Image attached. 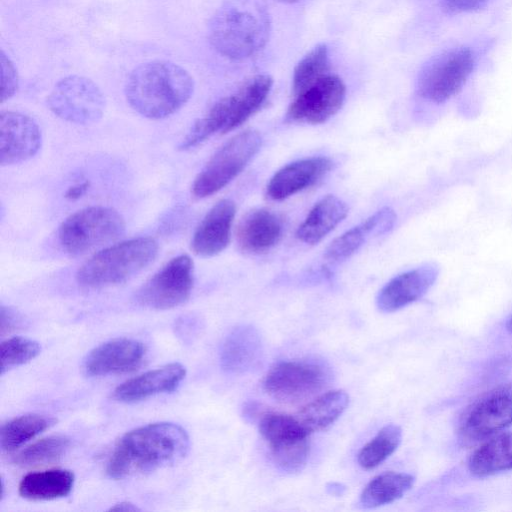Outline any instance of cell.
Here are the masks:
<instances>
[{"instance_id": "cell-29", "label": "cell", "mask_w": 512, "mask_h": 512, "mask_svg": "<svg viewBox=\"0 0 512 512\" xmlns=\"http://www.w3.org/2000/svg\"><path fill=\"white\" fill-rule=\"evenodd\" d=\"M55 423V418L38 413L15 417L1 427V448L3 451L13 452Z\"/></svg>"}, {"instance_id": "cell-37", "label": "cell", "mask_w": 512, "mask_h": 512, "mask_svg": "<svg viewBox=\"0 0 512 512\" xmlns=\"http://www.w3.org/2000/svg\"><path fill=\"white\" fill-rule=\"evenodd\" d=\"M1 335L19 329L23 325L22 315L10 306L1 305L0 309Z\"/></svg>"}, {"instance_id": "cell-23", "label": "cell", "mask_w": 512, "mask_h": 512, "mask_svg": "<svg viewBox=\"0 0 512 512\" xmlns=\"http://www.w3.org/2000/svg\"><path fill=\"white\" fill-rule=\"evenodd\" d=\"M348 214V206L340 198L327 195L309 211L299 226L296 237L303 243L314 245L327 236Z\"/></svg>"}, {"instance_id": "cell-15", "label": "cell", "mask_w": 512, "mask_h": 512, "mask_svg": "<svg viewBox=\"0 0 512 512\" xmlns=\"http://www.w3.org/2000/svg\"><path fill=\"white\" fill-rule=\"evenodd\" d=\"M145 355L142 342L116 338L95 347L84 361V370L96 377L128 373L142 365Z\"/></svg>"}, {"instance_id": "cell-19", "label": "cell", "mask_w": 512, "mask_h": 512, "mask_svg": "<svg viewBox=\"0 0 512 512\" xmlns=\"http://www.w3.org/2000/svg\"><path fill=\"white\" fill-rule=\"evenodd\" d=\"M235 213L233 201H218L195 230L191 242L192 251L201 257H212L222 252L230 242Z\"/></svg>"}, {"instance_id": "cell-38", "label": "cell", "mask_w": 512, "mask_h": 512, "mask_svg": "<svg viewBox=\"0 0 512 512\" xmlns=\"http://www.w3.org/2000/svg\"><path fill=\"white\" fill-rule=\"evenodd\" d=\"M89 187V181H82L75 183L74 185L70 186L66 192L65 197L70 200H76L80 198L82 195L85 194Z\"/></svg>"}, {"instance_id": "cell-34", "label": "cell", "mask_w": 512, "mask_h": 512, "mask_svg": "<svg viewBox=\"0 0 512 512\" xmlns=\"http://www.w3.org/2000/svg\"><path fill=\"white\" fill-rule=\"evenodd\" d=\"M309 452V438L286 447L270 450L274 464L287 473L300 472L307 463Z\"/></svg>"}, {"instance_id": "cell-35", "label": "cell", "mask_w": 512, "mask_h": 512, "mask_svg": "<svg viewBox=\"0 0 512 512\" xmlns=\"http://www.w3.org/2000/svg\"><path fill=\"white\" fill-rule=\"evenodd\" d=\"M494 0H440L441 11L450 16L478 12L488 7Z\"/></svg>"}, {"instance_id": "cell-3", "label": "cell", "mask_w": 512, "mask_h": 512, "mask_svg": "<svg viewBox=\"0 0 512 512\" xmlns=\"http://www.w3.org/2000/svg\"><path fill=\"white\" fill-rule=\"evenodd\" d=\"M158 254L151 237H138L109 246L88 259L77 271L84 288L98 289L126 282L150 265Z\"/></svg>"}, {"instance_id": "cell-41", "label": "cell", "mask_w": 512, "mask_h": 512, "mask_svg": "<svg viewBox=\"0 0 512 512\" xmlns=\"http://www.w3.org/2000/svg\"><path fill=\"white\" fill-rule=\"evenodd\" d=\"M279 2H283V3H294V2H297L299 0H277Z\"/></svg>"}, {"instance_id": "cell-14", "label": "cell", "mask_w": 512, "mask_h": 512, "mask_svg": "<svg viewBox=\"0 0 512 512\" xmlns=\"http://www.w3.org/2000/svg\"><path fill=\"white\" fill-rule=\"evenodd\" d=\"M0 163L2 166L24 162L40 149L42 134L37 122L18 111L0 115Z\"/></svg>"}, {"instance_id": "cell-31", "label": "cell", "mask_w": 512, "mask_h": 512, "mask_svg": "<svg viewBox=\"0 0 512 512\" xmlns=\"http://www.w3.org/2000/svg\"><path fill=\"white\" fill-rule=\"evenodd\" d=\"M69 446L70 439L64 435L48 436L21 450L14 458V462L22 467L53 463L64 456Z\"/></svg>"}, {"instance_id": "cell-21", "label": "cell", "mask_w": 512, "mask_h": 512, "mask_svg": "<svg viewBox=\"0 0 512 512\" xmlns=\"http://www.w3.org/2000/svg\"><path fill=\"white\" fill-rule=\"evenodd\" d=\"M282 233L283 225L278 215L267 209H255L240 221L236 238L242 251L258 254L274 247Z\"/></svg>"}, {"instance_id": "cell-22", "label": "cell", "mask_w": 512, "mask_h": 512, "mask_svg": "<svg viewBox=\"0 0 512 512\" xmlns=\"http://www.w3.org/2000/svg\"><path fill=\"white\" fill-rule=\"evenodd\" d=\"M396 215L388 207L382 208L334 239L325 252L331 262H340L352 256L372 235L388 232L394 226Z\"/></svg>"}, {"instance_id": "cell-17", "label": "cell", "mask_w": 512, "mask_h": 512, "mask_svg": "<svg viewBox=\"0 0 512 512\" xmlns=\"http://www.w3.org/2000/svg\"><path fill=\"white\" fill-rule=\"evenodd\" d=\"M332 166L329 158L321 156L289 163L269 180L266 195L271 200H284L318 183Z\"/></svg>"}, {"instance_id": "cell-10", "label": "cell", "mask_w": 512, "mask_h": 512, "mask_svg": "<svg viewBox=\"0 0 512 512\" xmlns=\"http://www.w3.org/2000/svg\"><path fill=\"white\" fill-rule=\"evenodd\" d=\"M47 103L57 117L80 125L99 121L105 110V97L100 88L92 80L78 75L59 80Z\"/></svg>"}, {"instance_id": "cell-5", "label": "cell", "mask_w": 512, "mask_h": 512, "mask_svg": "<svg viewBox=\"0 0 512 512\" xmlns=\"http://www.w3.org/2000/svg\"><path fill=\"white\" fill-rule=\"evenodd\" d=\"M479 60L480 52L474 46L445 48L422 67L416 83L418 96L433 104L446 103L464 88Z\"/></svg>"}, {"instance_id": "cell-18", "label": "cell", "mask_w": 512, "mask_h": 512, "mask_svg": "<svg viewBox=\"0 0 512 512\" xmlns=\"http://www.w3.org/2000/svg\"><path fill=\"white\" fill-rule=\"evenodd\" d=\"M263 344L258 330L242 324L225 337L220 349L221 368L230 374H244L256 369L262 361Z\"/></svg>"}, {"instance_id": "cell-6", "label": "cell", "mask_w": 512, "mask_h": 512, "mask_svg": "<svg viewBox=\"0 0 512 512\" xmlns=\"http://www.w3.org/2000/svg\"><path fill=\"white\" fill-rule=\"evenodd\" d=\"M209 38L213 47L224 57L243 60L265 45L268 21L257 8H224L212 19Z\"/></svg>"}, {"instance_id": "cell-12", "label": "cell", "mask_w": 512, "mask_h": 512, "mask_svg": "<svg viewBox=\"0 0 512 512\" xmlns=\"http://www.w3.org/2000/svg\"><path fill=\"white\" fill-rule=\"evenodd\" d=\"M345 95L346 87L342 79L327 74L294 95L286 119L313 125L324 123L341 109Z\"/></svg>"}, {"instance_id": "cell-9", "label": "cell", "mask_w": 512, "mask_h": 512, "mask_svg": "<svg viewBox=\"0 0 512 512\" xmlns=\"http://www.w3.org/2000/svg\"><path fill=\"white\" fill-rule=\"evenodd\" d=\"M330 367L317 359L281 361L266 374L263 387L272 398L294 404L322 391L331 381Z\"/></svg>"}, {"instance_id": "cell-30", "label": "cell", "mask_w": 512, "mask_h": 512, "mask_svg": "<svg viewBox=\"0 0 512 512\" xmlns=\"http://www.w3.org/2000/svg\"><path fill=\"white\" fill-rule=\"evenodd\" d=\"M401 439L402 431L399 426H384L360 449L357 457L359 465L366 470L379 466L395 452Z\"/></svg>"}, {"instance_id": "cell-20", "label": "cell", "mask_w": 512, "mask_h": 512, "mask_svg": "<svg viewBox=\"0 0 512 512\" xmlns=\"http://www.w3.org/2000/svg\"><path fill=\"white\" fill-rule=\"evenodd\" d=\"M186 375L185 367L177 362L147 371L120 384L113 391V399L134 403L177 389Z\"/></svg>"}, {"instance_id": "cell-16", "label": "cell", "mask_w": 512, "mask_h": 512, "mask_svg": "<svg viewBox=\"0 0 512 512\" xmlns=\"http://www.w3.org/2000/svg\"><path fill=\"white\" fill-rule=\"evenodd\" d=\"M438 275L439 267L426 263L395 276L379 291L377 307L383 312H393L419 300L434 285Z\"/></svg>"}, {"instance_id": "cell-4", "label": "cell", "mask_w": 512, "mask_h": 512, "mask_svg": "<svg viewBox=\"0 0 512 512\" xmlns=\"http://www.w3.org/2000/svg\"><path fill=\"white\" fill-rule=\"evenodd\" d=\"M272 84L270 76L257 75L233 94L217 101L203 118L194 123L179 149H191L214 134H225L239 127L261 108Z\"/></svg>"}, {"instance_id": "cell-1", "label": "cell", "mask_w": 512, "mask_h": 512, "mask_svg": "<svg viewBox=\"0 0 512 512\" xmlns=\"http://www.w3.org/2000/svg\"><path fill=\"white\" fill-rule=\"evenodd\" d=\"M189 436L180 425L157 422L135 428L121 437L107 463V474L125 479L150 473L182 459Z\"/></svg>"}, {"instance_id": "cell-26", "label": "cell", "mask_w": 512, "mask_h": 512, "mask_svg": "<svg viewBox=\"0 0 512 512\" xmlns=\"http://www.w3.org/2000/svg\"><path fill=\"white\" fill-rule=\"evenodd\" d=\"M473 475L484 477L512 469V432L483 443L469 459Z\"/></svg>"}, {"instance_id": "cell-25", "label": "cell", "mask_w": 512, "mask_h": 512, "mask_svg": "<svg viewBox=\"0 0 512 512\" xmlns=\"http://www.w3.org/2000/svg\"><path fill=\"white\" fill-rule=\"evenodd\" d=\"M349 396L343 390L328 391L305 404L296 417L311 434L332 425L345 411Z\"/></svg>"}, {"instance_id": "cell-36", "label": "cell", "mask_w": 512, "mask_h": 512, "mask_svg": "<svg viewBox=\"0 0 512 512\" xmlns=\"http://www.w3.org/2000/svg\"><path fill=\"white\" fill-rule=\"evenodd\" d=\"M1 72H2V102L11 98L18 87L17 71L11 60L1 51Z\"/></svg>"}, {"instance_id": "cell-11", "label": "cell", "mask_w": 512, "mask_h": 512, "mask_svg": "<svg viewBox=\"0 0 512 512\" xmlns=\"http://www.w3.org/2000/svg\"><path fill=\"white\" fill-rule=\"evenodd\" d=\"M191 258L182 254L172 258L136 292V302L146 308L167 310L188 300L194 283Z\"/></svg>"}, {"instance_id": "cell-33", "label": "cell", "mask_w": 512, "mask_h": 512, "mask_svg": "<svg viewBox=\"0 0 512 512\" xmlns=\"http://www.w3.org/2000/svg\"><path fill=\"white\" fill-rule=\"evenodd\" d=\"M40 351L39 343L32 339L16 336L2 341L1 374L33 360Z\"/></svg>"}, {"instance_id": "cell-32", "label": "cell", "mask_w": 512, "mask_h": 512, "mask_svg": "<svg viewBox=\"0 0 512 512\" xmlns=\"http://www.w3.org/2000/svg\"><path fill=\"white\" fill-rule=\"evenodd\" d=\"M328 49L319 44L309 51L296 65L293 73L292 90L296 95L328 74Z\"/></svg>"}, {"instance_id": "cell-28", "label": "cell", "mask_w": 512, "mask_h": 512, "mask_svg": "<svg viewBox=\"0 0 512 512\" xmlns=\"http://www.w3.org/2000/svg\"><path fill=\"white\" fill-rule=\"evenodd\" d=\"M259 432L270 449L297 443L310 435L296 416L279 412H263L259 418Z\"/></svg>"}, {"instance_id": "cell-13", "label": "cell", "mask_w": 512, "mask_h": 512, "mask_svg": "<svg viewBox=\"0 0 512 512\" xmlns=\"http://www.w3.org/2000/svg\"><path fill=\"white\" fill-rule=\"evenodd\" d=\"M512 424V391L508 388L490 392L466 413L460 427L463 441L486 439Z\"/></svg>"}, {"instance_id": "cell-2", "label": "cell", "mask_w": 512, "mask_h": 512, "mask_svg": "<svg viewBox=\"0 0 512 512\" xmlns=\"http://www.w3.org/2000/svg\"><path fill=\"white\" fill-rule=\"evenodd\" d=\"M193 90L194 81L187 70L170 61L154 60L132 70L125 85V96L137 113L158 120L180 110Z\"/></svg>"}, {"instance_id": "cell-7", "label": "cell", "mask_w": 512, "mask_h": 512, "mask_svg": "<svg viewBox=\"0 0 512 512\" xmlns=\"http://www.w3.org/2000/svg\"><path fill=\"white\" fill-rule=\"evenodd\" d=\"M124 231V219L116 210L92 206L67 217L59 227L58 239L66 253L77 256L118 239Z\"/></svg>"}, {"instance_id": "cell-39", "label": "cell", "mask_w": 512, "mask_h": 512, "mask_svg": "<svg viewBox=\"0 0 512 512\" xmlns=\"http://www.w3.org/2000/svg\"><path fill=\"white\" fill-rule=\"evenodd\" d=\"M110 510L134 512V511H140V508H138L136 505H134L131 502L123 501V502L117 503L114 506H112L110 508Z\"/></svg>"}, {"instance_id": "cell-24", "label": "cell", "mask_w": 512, "mask_h": 512, "mask_svg": "<svg viewBox=\"0 0 512 512\" xmlns=\"http://www.w3.org/2000/svg\"><path fill=\"white\" fill-rule=\"evenodd\" d=\"M74 473L66 469H48L26 474L19 483L21 497L34 501L68 496L74 486Z\"/></svg>"}, {"instance_id": "cell-8", "label": "cell", "mask_w": 512, "mask_h": 512, "mask_svg": "<svg viewBox=\"0 0 512 512\" xmlns=\"http://www.w3.org/2000/svg\"><path fill=\"white\" fill-rule=\"evenodd\" d=\"M262 143L255 130H245L223 144L199 172L192 185L197 198L215 194L237 177L259 151Z\"/></svg>"}, {"instance_id": "cell-40", "label": "cell", "mask_w": 512, "mask_h": 512, "mask_svg": "<svg viewBox=\"0 0 512 512\" xmlns=\"http://www.w3.org/2000/svg\"><path fill=\"white\" fill-rule=\"evenodd\" d=\"M506 329L512 333V315L511 317L508 319L507 323H506Z\"/></svg>"}, {"instance_id": "cell-27", "label": "cell", "mask_w": 512, "mask_h": 512, "mask_svg": "<svg viewBox=\"0 0 512 512\" xmlns=\"http://www.w3.org/2000/svg\"><path fill=\"white\" fill-rule=\"evenodd\" d=\"M414 481L407 473L389 471L377 475L362 490L359 504L369 509L392 503L408 492Z\"/></svg>"}]
</instances>
